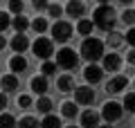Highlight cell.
Wrapping results in <instances>:
<instances>
[{"mask_svg":"<svg viewBox=\"0 0 135 128\" xmlns=\"http://www.w3.org/2000/svg\"><path fill=\"white\" fill-rule=\"evenodd\" d=\"M126 85H128V79H126V76H113V79L106 83V90L115 95V92H122Z\"/></svg>","mask_w":135,"mask_h":128,"instance_id":"5bb4252c","label":"cell"},{"mask_svg":"<svg viewBox=\"0 0 135 128\" xmlns=\"http://www.w3.org/2000/svg\"><path fill=\"white\" fill-rule=\"evenodd\" d=\"M65 128H77V126H65Z\"/></svg>","mask_w":135,"mask_h":128,"instance_id":"b9f144b4","label":"cell"},{"mask_svg":"<svg viewBox=\"0 0 135 128\" xmlns=\"http://www.w3.org/2000/svg\"><path fill=\"white\" fill-rule=\"evenodd\" d=\"M32 52H34V56L38 58V61H50V56L54 54V45H52L50 38H43V36H41V38L34 41Z\"/></svg>","mask_w":135,"mask_h":128,"instance_id":"3957f363","label":"cell"},{"mask_svg":"<svg viewBox=\"0 0 135 128\" xmlns=\"http://www.w3.org/2000/svg\"><path fill=\"white\" fill-rule=\"evenodd\" d=\"M61 112H63V117H68V119L77 117V101H65V104L61 106Z\"/></svg>","mask_w":135,"mask_h":128,"instance_id":"7402d4cb","label":"cell"},{"mask_svg":"<svg viewBox=\"0 0 135 128\" xmlns=\"http://www.w3.org/2000/svg\"><path fill=\"white\" fill-rule=\"evenodd\" d=\"M124 110H128V112H135V92H128V95L124 97Z\"/></svg>","mask_w":135,"mask_h":128,"instance_id":"4316f807","label":"cell"},{"mask_svg":"<svg viewBox=\"0 0 135 128\" xmlns=\"http://www.w3.org/2000/svg\"><path fill=\"white\" fill-rule=\"evenodd\" d=\"M92 23L95 27L104 29V32H113L115 29V23H117V14L110 5H99L95 9V16H92Z\"/></svg>","mask_w":135,"mask_h":128,"instance_id":"6da1fadb","label":"cell"},{"mask_svg":"<svg viewBox=\"0 0 135 128\" xmlns=\"http://www.w3.org/2000/svg\"><path fill=\"white\" fill-rule=\"evenodd\" d=\"M77 63H79V56H77L74 50H70V47H61L59 50V54H56V65L59 67L72 70V67H77Z\"/></svg>","mask_w":135,"mask_h":128,"instance_id":"277c9868","label":"cell"},{"mask_svg":"<svg viewBox=\"0 0 135 128\" xmlns=\"http://www.w3.org/2000/svg\"><path fill=\"white\" fill-rule=\"evenodd\" d=\"M9 9L14 14H23V0H9Z\"/></svg>","mask_w":135,"mask_h":128,"instance_id":"1f68e13d","label":"cell"},{"mask_svg":"<svg viewBox=\"0 0 135 128\" xmlns=\"http://www.w3.org/2000/svg\"><path fill=\"white\" fill-rule=\"evenodd\" d=\"M32 92H36L38 97L47 92V79H45V74L43 76H34L32 79Z\"/></svg>","mask_w":135,"mask_h":128,"instance_id":"2e32d148","label":"cell"},{"mask_svg":"<svg viewBox=\"0 0 135 128\" xmlns=\"http://www.w3.org/2000/svg\"><path fill=\"white\" fill-rule=\"evenodd\" d=\"M9 67H11L14 74H23V72L27 70V58H25L23 54H16V56L9 61Z\"/></svg>","mask_w":135,"mask_h":128,"instance_id":"9a60e30c","label":"cell"},{"mask_svg":"<svg viewBox=\"0 0 135 128\" xmlns=\"http://www.w3.org/2000/svg\"><path fill=\"white\" fill-rule=\"evenodd\" d=\"M36 110H41L43 115H50V110H52V99H47L45 95H41L38 101H36Z\"/></svg>","mask_w":135,"mask_h":128,"instance_id":"44dd1931","label":"cell"},{"mask_svg":"<svg viewBox=\"0 0 135 128\" xmlns=\"http://www.w3.org/2000/svg\"><path fill=\"white\" fill-rule=\"evenodd\" d=\"M81 56L86 58V61H90V63L104 58V43H101L99 38L86 36V41H83V45H81Z\"/></svg>","mask_w":135,"mask_h":128,"instance_id":"7a4b0ae2","label":"cell"},{"mask_svg":"<svg viewBox=\"0 0 135 128\" xmlns=\"http://www.w3.org/2000/svg\"><path fill=\"white\" fill-rule=\"evenodd\" d=\"M70 36H72V25H70V23H65V20H56V23L52 25V38L56 43H68Z\"/></svg>","mask_w":135,"mask_h":128,"instance_id":"8992f818","label":"cell"},{"mask_svg":"<svg viewBox=\"0 0 135 128\" xmlns=\"http://www.w3.org/2000/svg\"><path fill=\"white\" fill-rule=\"evenodd\" d=\"M122 115H124V106L117 104V101H108V104H104V108H101V117L106 119L108 124L119 121Z\"/></svg>","mask_w":135,"mask_h":128,"instance_id":"5b68a950","label":"cell"},{"mask_svg":"<svg viewBox=\"0 0 135 128\" xmlns=\"http://www.w3.org/2000/svg\"><path fill=\"white\" fill-rule=\"evenodd\" d=\"M83 76H86L88 83H99L101 79H104V67L95 65V63H90V65L83 70Z\"/></svg>","mask_w":135,"mask_h":128,"instance_id":"ba28073f","label":"cell"},{"mask_svg":"<svg viewBox=\"0 0 135 128\" xmlns=\"http://www.w3.org/2000/svg\"><path fill=\"white\" fill-rule=\"evenodd\" d=\"M59 92H74V79L70 74L59 76Z\"/></svg>","mask_w":135,"mask_h":128,"instance_id":"e0dca14e","label":"cell"},{"mask_svg":"<svg viewBox=\"0 0 135 128\" xmlns=\"http://www.w3.org/2000/svg\"><path fill=\"white\" fill-rule=\"evenodd\" d=\"M56 70H59V65L56 63H52V61H43V74L45 76H52V74H56Z\"/></svg>","mask_w":135,"mask_h":128,"instance_id":"83f0119b","label":"cell"},{"mask_svg":"<svg viewBox=\"0 0 135 128\" xmlns=\"http://www.w3.org/2000/svg\"><path fill=\"white\" fill-rule=\"evenodd\" d=\"M27 47H29V41H27V36H25L23 32H18L14 38H11V50H14L16 54H25Z\"/></svg>","mask_w":135,"mask_h":128,"instance_id":"30bf717a","label":"cell"},{"mask_svg":"<svg viewBox=\"0 0 135 128\" xmlns=\"http://www.w3.org/2000/svg\"><path fill=\"white\" fill-rule=\"evenodd\" d=\"M7 108V92H0V110Z\"/></svg>","mask_w":135,"mask_h":128,"instance_id":"d590c367","label":"cell"},{"mask_svg":"<svg viewBox=\"0 0 135 128\" xmlns=\"http://www.w3.org/2000/svg\"><path fill=\"white\" fill-rule=\"evenodd\" d=\"M126 43H128V45H131V47H135V27H131L128 29V32H126Z\"/></svg>","mask_w":135,"mask_h":128,"instance_id":"e575fe53","label":"cell"},{"mask_svg":"<svg viewBox=\"0 0 135 128\" xmlns=\"http://www.w3.org/2000/svg\"><path fill=\"white\" fill-rule=\"evenodd\" d=\"M0 128H18V121L14 119V115L2 112L0 115Z\"/></svg>","mask_w":135,"mask_h":128,"instance_id":"603a6c76","label":"cell"},{"mask_svg":"<svg viewBox=\"0 0 135 128\" xmlns=\"http://www.w3.org/2000/svg\"><path fill=\"white\" fill-rule=\"evenodd\" d=\"M50 16H52V18H61V14H63V7L61 5H50Z\"/></svg>","mask_w":135,"mask_h":128,"instance_id":"d6a6232c","label":"cell"},{"mask_svg":"<svg viewBox=\"0 0 135 128\" xmlns=\"http://www.w3.org/2000/svg\"><path fill=\"white\" fill-rule=\"evenodd\" d=\"M97 2H101V5H108V2H110V0H97Z\"/></svg>","mask_w":135,"mask_h":128,"instance_id":"f35d334b","label":"cell"},{"mask_svg":"<svg viewBox=\"0 0 135 128\" xmlns=\"http://www.w3.org/2000/svg\"><path fill=\"white\" fill-rule=\"evenodd\" d=\"M65 11H68V16H70V18H81V16L86 14V5H83L81 0H70Z\"/></svg>","mask_w":135,"mask_h":128,"instance_id":"7c38bea8","label":"cell"},{"mask_svg":"<svg viewBox=\"0 0 135 128\" xmlns=\"http://www.w3.org/2000/svg\"><path fill=\"white\" fill-rule=\"evenodd\" d=\"M119 67H122V56H119V54H115V52L104 54V70H108V72H117Z\"/></svg>","mask_w":135,"mask_h":128,"instance_id":"9c48e42d","label":"cell"},{"mask_svg":"<svg viewBox=\"0 0 135 128\" xmlns=\"http://www.w3.org/2000/svg\"><path fill=\"white\" fill-rule=\"evenodd\" d=\"M5 45H7V41H5V36L0 34V50H5Z\"/></svg>","mask_w":135,"mask_h":128,"instance_id":"74e56055","label":"cell"},{"mask_svg":"<svg viewBox=\"0 0 135 128\" xmlns=\"http://www.w3.org/2000/svg\"><path fill=\"white\" fill-rule=\"evenodd\" d=\"M0 88H2V92H16L18 90V76L16 74H5L0 79Z\"/></svg>","mask_w":135,"mask_h":128,"instance_id":"4fadbf2b","label":"cell"},{"mask_svg":"<svg viewBox=\"0 0 135 128\" xmlns=\"http://www.w3.org/2000/svg\"><path fill=\"white\" fill-rule=\"evenodd\" d=\"M126 58H128V63H131V65H135V47L128 52V56H126Z\"/></svg>","mask_w":135,"mask_h":128,"instance_id":"8d00e7d4","label":"cell"},{"mask_svg":"<svg viewBox=\"0 0 135 128\" xmlns=\"http://www.w3.org/2000/svg\"><path fill=\"white\" fill-rule=\"evenodd\" d=\"M32 27H34V32H38V34H43V32H47V20L45 18H34L32 20Z\"/></svg>","mask_w":135,"mask_h":128,"instance_id":"484cf974","label":"cell"},{"mask_svg":"<svg viewBox=\"0 0 135 128\" xmlns=\"http://www.w3.org/2000/svg\"><path fill=\"white\" fill-rule=\"evenodd\" d=\"M74 99L81 106H90L95 101V92H92L90 85H79V88H74Z\"/></svg>","mask_w":135,"mask_h":128,"instance_id":"52a82bcc","label":"cell"},{"mask_svg":"<svg viewBox=\"0 0 135 128\" xmlns=\"http://www.w3.org/2000/svg\"><path fill=\"white\" fill-rule=\"evenodd\" d=\"M32 5H34V9H36V11L50 9V2H47V0H32Z\"/></svg>","mask_w":135,"mask_h":128,"instance_id":"4dcf8cb0","label":"cell"},{"mask_svg":"<svg viewBox=\"0 0 135 128\" xmlns=\"http://www.w3.org/2000/svg\"><path fill=\"white\" fill-rule=\"evenodd\" d=\"M124 41H126V38L122 36L119 32H115V29H113V32L108 34V41H106V43H108V45H110L113 50H117V47H119V45H122V43H124Z\"/></svg>","mask_w":135,"mask_h":128,"instance_id":"cb8c5ba5","label":"cell"},{"mask_svg":"<svg viewBox=\"0 0 135 128\" xmlns=\"http://www.w3.org/2000/svg\"><path fill=\"white\" fill-rule=\"evenodd\" d=\"M92 29H95V23H92V20H83V18H79L77 32L81 34V36H90V34H92Z\"/></svg>","mask_w":135,"mask_h":128,"instance_id":"ffe728a7","label":"cell"},{"mask_svg":"<svg viewBox=\"0 0 135 128\" xmlns=\"http://www.w3.org/2000/svg\"><path fill=\"white\" fill-rule=\"evenodd\" d=\"M119 2H124V5H128V2H133V0H119Z\"/></svg>","mask_w":135,"mask_h":128,"instance_id":"60d3db41","label":"cell"},{"mask_svg":"<svg viewBox=\"0 0 135 128\" xmlns=\"http://www.w3.org/2000/svg\"><path fill=\"white\" fill-rule=\"evenodd\" d=\"M18 128H41V121L36 117H23L18 121Z\"/></svg>","mask_w":135,"mask_h":128,"instance_id":"d4e9b609","label":"cell"},{"mask_svg":"<svg viewBox=\"0 0 135 128\" xmlns=\"http://www.w3.org/2000/svg\"><path fill=\"white\" fill-rule=\"evenodd\" d=\"M11 27H14L16 32H23V34H25V29L32 27V23H29V18H25L23 14H16V18L11 20Z\"/></svg>","mask_w":135,"mask_h":128,"instance_id":"ac0fdd59","label":"cell"},{"mask_svg":"<svg viewBox=\"0 0 135 128\" xmlns=\"http://www.w3.org/2000/svg\"><path fill=\"white\" fill-rule=\"evenodd\" d=\"M99 112H95V110H86V112L81 115V126L83 128H99Z\"/></svg>","mask_w":135,"mask_h":128,"instance_id":"8fae6325","label":"cell"},{"mask_svg":"<svg viewBox=\"0 0 135 128\" xmlns=\"http://www.w3.org/2000/svg\"><path fill=\"white\" fill-rule=\"evenodd\" d=\"M122 20H124L128 27H133L135 25V9H126L124 14H122Z\"/></svg>","mask_w":135,"mask_h":128,"instance_id":"f546056e","label":"cell"},{"mask_svg":"<svg viewBox=\"0 0 135 128\" xmlns=\"http://www.w3.org/2000/svg\"><path fill=\"white\" fill-rule=\"evenodd\" d=\"M18 106L20 108H29V106H32V97L29 95H20L18 97Z\"/></svg>","mask_w":135,"mask_h":128,"instance_id":"836d02e7","label":"cell"},{"mask_svg":"<svg viewBox=\"0 0 135 128\" xmlns=\"http://www.w3.org/2000/svg\"><path fill=\"white\" fill-rule=\"evenodd\" d=\"M7 27H11V18H9L7 11H0V34L5 32Z\"/></svg>","mask_w":135,"mask_h":128,"instance_id":"f1b7e54d","label":"cell"},{"mask_svg":"<svg viewBox=\"0 0 135 128\" xmlns=\"http://www.w3.org/2000/svg\"><path fill=\"white\" fill-rule=\"evenodd\" d=\"M41 128H63V126H61V119H59L56 115L50 112V115H45V117H43V121H41Z\"/></svg>","mask_w":135,"mask_h":128,"instance_id":"d6986e66","label":"cell"},{"mask_svg":"<svg viewBox=\"0 0 135 128\" xmlns=\"http://www.w3.org/2000/svg\"><path fill=\"white\" fill-rule=\"evenodd\" d=\"M99 128H113V126H110V124H104V126H99Z\"/></svg>","mask_w":135,"mask_h":128,"instance_id":"ab89813d","label":"cell"}]
</instances>
